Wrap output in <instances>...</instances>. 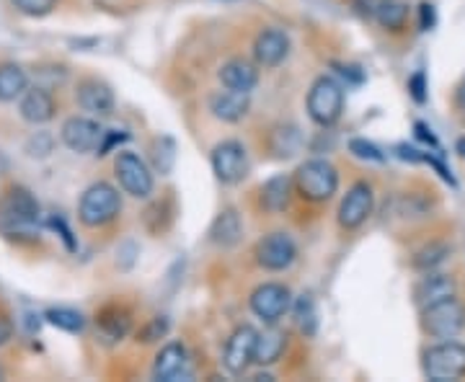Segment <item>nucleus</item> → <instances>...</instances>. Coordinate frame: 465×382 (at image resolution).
<instances>
[{
  "instance_id": "nucleus-1",
  "label": "nucleus",
  "mask_w": 465,
  "mask_h": 382,
  "mask_svg": "<svg viewBox=\"0 0 465 382\" xmlns=\"http://www.w3.org/2000/svg\"><path fill=\"white\" fill-rule=\"evenodd\" d=\"M292 186L300 191V197L308 201H329L339 191V171L326 158H311L300 163L295 171Z\"/></svg>"
},
{
  "instance_id": "nucleus-2",
  "label": "nucleus",
  "mask_w": 465,
  "mask_h": 382,
  "mask_svg": "<svg viewBox=\"0 0 465 382\" xmlns=\"http://www.w3.org/2000/svg\"><path fill=\"white\" fill-rule=\"evenodd\" d=\"M119 212H122V194L106 181L91 183L78 201V217L85 228H104L114 222Z\"/></svg>"
},
{
  "instance_id": "nucleus-3",
  "label": "nucleus",
  "mask_w": 465,
  "mask_h": 382,
  "mask_svg": "<svg viewBox=\"0 0 465 382\" xmlns=\"http://www.w3.org/2000/svg\"><path fill=\"white\" fill-rule=\"evenodd\" d=\"M305 106H308V117L318 127H333L344 112V85L331 75H321L311 85Z\"/></svg>"
},
{
  "instance_id": "nucleus-4",
  "label": "nucleus",
  "mask_w": 465,
  "mask_h": 382,
  "mask_svg": "<svg viewBox=\"0 0 465 382\" xmlns=\"http://www.w3.org/2000/svg\"><path fill=\"white\" fill-rule=\"evenodd\" d=\"M42 207L29 189L11 186L8 194L0 200V230L5 233H24L39 222Z\"/></svg>"
},
{
  "instance_id": "nucleus-5",
  "label": "nucleus",
  "mask_w": 465,
  "mask_h": 382,
  "mask_svg": "<svg viewBox=\"0 0 465 382\" xmlns=\"http://www.w3.org/2000/svg\"><path fill=\"white\" fill-rule=\"evenodd\" d=\"M421 328L440 341L458 338L465 328V305L452 295L421 308Z\"/></svg>"
},
{
  "instance_id": "nucleus-6",
  "label": "nucleus",
  "mask_w": 465,
  "mask_h": 382,
  "mask_svg": "<svg viewBox=\"0 0 465 382\" xmlns=\"http://www.w3.org/2000/svg\"><path fill=\"white\" fill-rule=\"evenodd\" d=\"M424 375L432 382H452L465 377V347L458 341H440L424 351Z\"/></svg>"
},
{
  "instance_id": "nucleus-7",
  "label": "nucleus",
  "mask_w": 465,
  "mask_h": 382,
  "mask_svg": "<svg viewBox=\"0 0 465 382\" xmlns=\"http://www.w3.org/2000/svg\"><path fill=\"white\" fill-rule=\"evenodd\" d=\"M114 176L122 191L130 194L134 200H148L153 194V173H150L148 163L137 155V152H130V150H122L116 155L114 161Z\"/></svg>"
},
{
  "instance_id": "nucleus-8",
  "label": "nucleus",
  "mask_w": 465,
  "mask_h": 382,
  "mask_svg": "<svg viewBox=\"0 0 465 382\" xmlns=\"http://www.w3.org/2000/svg\"><path fill=\"white\" fill-rule=\"evenodd\" d=\"M210 163H213V173L220 183L225 186H235L246 179L249 173V152L246 145L238 142V140H223L213 148L210 155Z\"/></svg>"
},
{
  "instance_id": "nucleus-9",
  "label": "nucleus",
  "mask_w": 465,
  "mask_h": 382,
  "mask_svg": "<svg viewBox=\"0 0 465 382\" xmlns=\"http://www.w3.org/2000/svg\"><path fill=\"white\" fill-rule=\"evenodd\" d=\"M249 305L253 316L262 318L269 326H274L280 318L290 313V308H292V292L282 282H264L251 292Z\"/></svg>"
},
{
  "instance_id": "nucleus-10",
  "label": "nucleus",
  "mask_w": 465,
  "mask_h": 382,
  "mask_svg": "<svg viewBox=\"0 0 465 382\" xmlns=\"http://www.w3.org/2000/svg\"><path fill=\"white\" fill-rule=\"evenodd\" d=\"M295 259H298V246L290 233L277 230L256 243V264L266 271H284L295 264Z\"/></svg>"
},
{
  "instance_id": "nucleus-11",
  "label": "nucleus",
  "mask_w": 465,
  "mask_h": 382,
  "mask_svg": "<svg viewBox=\"0 0 465 382\" xmlns=\"http://www.w3.org/2000/svg\"><path fill=\"white\" fill-rule=\"evenodd\" d=\"M372 207H375L372 186L367 181L351 183L341 204H339V225L344 230H357L360 225H365L367 217L372 215Z\"/></svg>"
},
{
  "instance_id": "nucleus-12",
  "label": "nucleus",
  "mask_w": 465,
  "mask_h": 382,
  "mask_svg": "<svg viewBox=\"0 0 465 382\" xmlns=\"http://www.w3.org/2000/svg\"><path fill=\"white\" fill-rule=\"evenodd\" d=\"M256 336L259 331L253 326H238L235 331L231 333L228 344H225V354H223V365L225 369L241 377L246 375V369L253 365V349H256Z\"/></svg>"
},
{
  "instance_id": "nucleus-13",
  "label": "nucleus",
  "mask_w": 465,
  "mask_h": 382,
  "mask_svg": "<svg viewBox=\"0 0 465 382\" xmlns=\"http://www.w3.org/2000/svg\"><path fill=\"white\" fill-rule=\"evenodd\" d=\"M60 137H63L65 148H70L73 152H94L101 145L104 127L91 117H70L65 119Z\"/></svg>"
},
{
  "instance_id": "nucleus-14",
  "label": "nucleus",
  "mask_w": 465,
  "mask_h": 382,
  "mask_svg": "<svg viewBox=\"0 0 465 382\" xmlns=\"http://www.w3.org/2000/svg\"><path fill=\"white\" fill-rule=\"evenodd\" d=\"M192 375L189 369V351L179 341H171L163 349L158 351L155 362H153V380L176 382L186 380Z\"/></svg>"
},
{
  "instance_id": "nucleus-15",
  "label": "nucleus",
  "mask_w": 465,
  "mask_h": 382,
  "mask_svg": "<svg viewBox=\"0 0 465 382\" xmlns=\"http://www.w3.org/2000/svg\"><path fill=\"white\" fill-rule=\"evenodd\" d=\"M290 54V36L282 29H264L253 39V60L259 67L282 65Z\"/></svg>"
},
{
  "instance_id": "nucleus-16",
  "label": "nucleus",
  "mask_w": 465,
  "mask_h": 382,
  "mask_svg": "<svg viewBox=\"0 0 465 382\" xmlns=\"http://www.w3.org/2000/svg\"><path fill=\"white\" fill-rule=\"evenodd\" d=\"M75 99H78V106L84 112H88L91 117H109L114 112V93H112V88L104 81H96V78L81 81L78 91H75Z\"/></svg>"
},
{
  "instance_id": "nucleus-17",
  "label": "nucleus",
  "mask_w": 465,
  "mask_h": 382,
  "mask_svg": "<svg viewBox=\"0 0 465 382\" xmlns=\"http://www.w3.org/2000/svg\"><path fill=\"white\" fill-rule=\"evenodd\" d=\"M18 112H21V119L29 124H47L54 119L57 103L47 88H26L24 96L18 99Z\"/></svg>"
},
{
  "instance_id": "nucleus-18",
  "label": "nucleus",
  "mask_w": 465,
  "mask_h": 382,
  "mask_svg": "<svg viewBox=\"0 0 465 382\" xmlns=\"http://www.w3.org/2000/svg\"><path fill=\"white\" fill-rule=\"evenodd\" d=\"M251 109L249 93H241V91H217L210 96V112L215 114L220 122H228V124H238L241 119H246Z\"/></svg>"
},
{
  "instance_id": "nucleus-19",
  "label": "nucleus",
  "mask_w": 465,
  "mask_h": 382,
  "mask_svg": "<svg viewBox=\"0 0 465 382\" xmlns=\"http://www.w3.org/2000/svg\"><path fill=\"white\" fill-rule=\"evenodd\" d=\"M241 238H243V220H241V215L232 207L223 210L210 225V243L217 246V249H232V246L241 243Z\"/></svg>"
},
{
  "instance_id": "nucleus-20",
  "label": "nucleus",
  "mask_w": 465,
  "mask_h": 382,
  "mask_svg": "<svg viewBox=\"0 0 465 382\" xmlns=\"http://www.w3.org/2000/svg\"><path fill=\"white\" fill-rule=\"evenodd\" d=\"M217 75H220L223 88L241 91V93H251L259 83V70L249 60H228L225 65L220 67Z\"/></svg>"
},
{
  "instance_id": "nucleus-21",
  "label": "nucleus",
  "mask_w": 465,
  "mask_h": 382,
  "mask_svg": "<svg viewBox=\"0 0 465 382\" xmlns=\"http://www.w3.org/2000/svg\"><path fill=\"white\" fill-rule=\"evenodd\" d=\"M455 289H458V284H455V279H452L450 274L427 271V277L416 284L414 299L419 308H427V305H432V302H437V299L452 298V295H455Z\"/></svg>"
},
{
  "instance_id": "nucleus-22",
  "label": "nucleus",
  "mask_w": 465,
  "mask_h": 382,
  "mask_svg": "<svg viewBox=\"0 0 465 382\" xmlns=\"http://www.w3.org/2000/svg\"><path fill=\"white\" fill-rule=\"evenodd\" d=\"M259 200H262V207H264L269 215H280V212H284V210L290 207V200H292V179H290L287 173L272 176V179L262 186Z\"/></svg>"
},
{
  "instance_id": "nucleus-23",
  "label": "nucleus",
  "mask_w": 465,
  "mask_h": 382,
  "mask_svg": "<svg viewBox=\"0 0 465 382\" xmlns=\"http://www.w3.org/2000/svg\"><path fill=\"white\" fill-rule=\"evenodd\" d=\"M287 349V333L280 328H269V331L256 336V349H253V365L269 367L282 359Z\"/></svg>"
},
{
  "instance_id": "nucleus-24",
  "label": "nucleus",
  "mask_w": 465,
  "mask_h": 382,
  "mask_svg": "<svg viewBox=\"0 0 465 382\" xmlns=\"http://www.w3.org/2000/svg\"><path fill=\"white\" fill-rule=\"evenodd\" d=\"M26 88H29V75L24 67L14 65V63L0 65V101L3 103L21 99Z\"/></svg>"
},
{
  "instance_id": "nucleus-25",
  "label": "nucleus",
  "mask_w": 465,
  "mask_h": 382,
  "mask_svg": "<svg viewBox=\"0 0 465 382\" xmlns=\"http://www.w3.org/2000/svg\"><path fill=\"white\" fill-rule=\"evenodd\" d=\"M99 326L101 331L116 341V338H124L130 333V328H133V316L122 305H106L99 313Z\"/></svg>"
},
{
  "instance_id": "nucleus-26",
  "label": "nucleus",
  "mask_w": 465,
  "mask_h": 382,
  "mask_svg": "<svg viewBox=\"0 0 465 382\" xmlns=\"http://www.w3.org/2000/svg\"><path fill=\"white\" fill-rule=\"evenodd\" d=\"M409 3H403V0H378L375 3V18H378V24H381L382 29H391V32H399L406 26V21H409Z\"/></svg>"
},
{
  "instance_id": "nucleus-27",
  "label": "nucleus",
  "mask_w": 465,
  "mask_h": 382,
  "mask_svg": "<svg viewBox=\"0 0 465 382\" xmlns=\"http://www.w3.org/2000/svg\"><path fill=\"white\" fill-rule=\"evenodd\" d=\"M295 323H298V328L302 336H316L318 331V310H316V302L311 295H300L295 299Z\"/></svg>"
},
{
  "instance_id": "nucleus-28",
  "label": "nucleus",
  "mask_w": 465,
  "mask_h": 382,
  "mask_svg": "<svg viewBox=\"0 0 465 382\" xmlns=\"http://www.w3.org/2000/svg\"><path fill=\"white\" fill-rule=\"evenodd\" d=\"M47 320H50L54 328L67 333H81L85 328V318L81 310H73V308H52L47 310Z\"/></svg>"
},
{
  "instance_id": "nucleus-29",
  "label": "nucleus",
  "mask_w": 465,
  "mask_h": 382,
  "mask_svg": "<svg viewBox=\"0 0 465 382\" xmlns=\"http://www.w3.org/2000/svg\"><path fill=\"white\" fill-rule=\"evenodd\" d=\"M153 161H155V168L163 176H168L176 166V142L171 137H158L155 145H153Z\"/></svg>"
},
{
  "instance_id": "nucleus-30",
  "label": "nucleus",
  "mask_w": 465,
  "mask_h": 382,
  "mask_svg": "<svg viewBox=\"0 0 465 382\" xmlns=\"http://www.w3.org/2000/svg\"><path fill=\"white\" fill-rule=\"evenodd\" d=\"M450 256V249L445 243H430L414 256V266L419 271H434Z\"/></svg>"
},
{
  "instance_id": "nucleus-31",
  "label": "nucleus",
  "mask_w": 465,
  "mask_h": 382,
  "mask_svg": "<svg viewBox=\"0 0 465 382\" xmlns=\"http://www.w3.org/2000/svg\"><path fill=\"white\" fill-rule=\"evenodd\" d=\"M349 150H351V155H354V158L367 161V163H382V161H385V152H382L378 145H372V142L362 140V137H354V140L349 142Z\"/></svg>"
},
{
  "instance_id": "nucleus-32",
  "label": "nucleus",
  "mask_w": 465,
  "mask_h": 382,
  "mask_svg": "<svg viewBox=\"0 0 465 382\" xmlns=\"http://www.w3.org/2000/svg\"><path fill=\"white\" fill-rule=\"evenodd\" d=\"M171 328V323H168L166 316H158L150 320L148 326L143 328V331L137 333V341H143V344H153V341H158V338H163Z\"/></svg>"
},
{
  "instance_id": "nucleus-33",
  "label": "nucleus",
  "mask_w": 465,
  "mask_h": 382,
  "mask_svg": "<svg viewBox=\"0 0 465 382\" xmlns=\"http://www.w3.org/2000/svg\"><path fill=\"white\" fill-rule=\"evenodd\" d=\"M14 5H16V11H21L24 16H47L52 8H54V3L57 0H11Z\"/></svg>"
},
{
  "instance_id": "nucleus-34",
  "label": "nucleus",
  "mask_w": 465,
  "mask_h": 382,
  "mask_svg": "<svg viewBox=\"0 0 465 382\" xmlns=\"http://www.w3.org/2000/svg\"><path fill=\"white\" fill-rule=\"evenodd\" d=\"M409 93L416 103H427V75H424V70H416L409 78Z\"/></svg>"
},
{
  "instance_id": "nucleus-35",
  "label": "nucleus",
  "mask_w": 465,
  "mask_h": 382,
  "mask_svg": "<svg viewBox=\"0 0 465 382\" xmlns=\"http://www.w3.org/2000/svg\"><path fill=\"white\" fill-rule=\"evenodd\" d=\"M434 24H437L434 5L432 3H421V5H419V29H421V32H430V29H434Z\"/></svg>"
},
{
  "instance_id": "nucleus-36",
  "label": "nucleus",
  "mask_w": 465,
  "mask_h": 382,
  "mask_svg": "<svg viewBox=\"0 0 465 382\" xmlns=\"http://www.w3.org/2000/svg\"><path fill=\"white\" fill-rule=\"evenodd\" d=\"M50 225H52V228H54V230H57V233H60V238L65 240L67 249L75 250V238H73V230H70V228H67V225H65V220H63V217H60V215L52 217Z\"/></svg>"
},
{
  "instance_id": "nucleus-37",
  "label": "nucleus",
  "mask_w": 465,
  "mask_h": 382,
  "mask_svg": "<svg viewBox=\"0 0 465 382\" xmlns=\"http://www.w3.org/2000/svg\"><path fill=\"white\" fill-rule=\"evenodd\" d=\"M414 130H416V137H419L421 142H427L430 148H440V142H437V137H434L432 127H427L424 122H416Z\"/></svg>"
},
{
  "instance_id": "nucleus-38",
  "label": "nucleus",
  "mask_w": 465,
  "mask_h": 382,
  "mask_svg": "<svg viewBox=\"0 0 465 382\" xmlns=\"http://www.w3.org/2000/svg\"><path fill=\"white\" fill-rule=\"evenodd\" d=\"M8 338H11V326H8L5 320H0V347H3Z\"/></svg>"
},
{
  "instance_id": "nucleus-39",
  "label": "nucleus",
  "mask_w": 465,
  "mask_h": 382,
  "mask_svg": "<svg viewBox=\"0 0 465 382\" xmlns=\"http://www.w3.org/2000/svg\"><path fill=\"white\" fill-rule=\"evenodd\" d=\"M458 106L465 112V78H463V83L458 85Z\"/></svg>"
},
{
  "instance_id": "nucleus-40",
  "label": "nucleus",
  "mask_w": 465,
  "mask_h": 382,
  "mask_svg": "<svg viewBox=\"0 0 465 382\" xmlns=\"http://www.w3.org/2000/svg\"><path fill=\"white\" fill-rule=\"evenodd\" d=\"M458 152H460V155H463V158H465V137H463V140H460V142H458Z\"/></svg>"
}]
</instances>
